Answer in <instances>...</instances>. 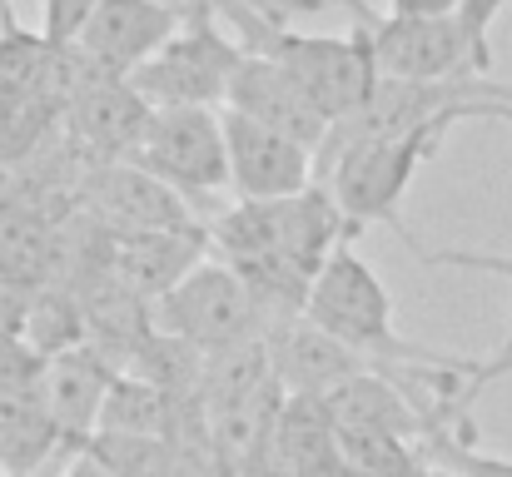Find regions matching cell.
<instances>
[{
  "instance_id": "1",
  "label": "cell",
  "mask_w": 512,
  "mask_h": 477,
  "mask_svg": "<svg viewBox=\"0 0 512 477\" xmlns=\"http://www.w3.org/2000/svg\"><path fill=\"white\" fill-rule=\"evenodd\" d=\"M304 318L324 333H334L339 343H348L373 373H388L393 383L403 373H413L418 363H438L443 353L433 348H418L398 333L393 323V299L383 289V279L348 249L339 244L324 269L314 274L309 284V299H304Z\"/></svg>"
},
{
  "instance_id": "2",
  "label": "cell",
  "mask_w": 512,
  "mask_h": 477,
  "mask_svg": "<svg viewBox=\"0 0 512 477\" xmlns=\"http://www.w3.org/2000/svg\"><path fill=\"white\" fill-rule=\"evenodd\" d=\"M453 120H428L413 130H393V135H368L343 145L339 155H329L314 174L324 179V189L334 194L348 234L368 229V224H388L403 244H413L398 204L413 184V174L438 155V145L448 140Z\"/></svg>"
},
{
  "instance_id": "3",
  "label": "cell",
  "mask_w": 512,
  "mask_h": 477,
  "mask_svg": "<svg viewBox=\"0 0 512 477\" xmlns=\"http://www.w3.org/2000/svg\"><path fill=\"white\" fill-rule=\"evenodd\" d=\"M239 60H244V45H234L214 25V5L189 0L179 35L130 75V85L150 100V110H214L224 105L229 75L239 70Z\"/></svg>"
},
{
  "instance_id": "4",
  "label": "cell",
  "mask_w": 512,
  "mask_h": 477,
  "mask_svg": "<svg viewBox=\"0 0 512 477\" xmlns=\"http://www.w3.org/2000/svg\"><path fill=\"white\" fill-rule=\"evenodd\" d=\"M155 328L199 353H224L264 338V314L239 269H229L224 259H204L165 299H155Z\"/></svg>"
},
{
  "instance_id": "5",
  "label": "cell",
  "mask_w": 512,
  "mask_h": 477,
  "mask_svg": "<svg viewBox=\"0 0 512 477\" xmlns=\"http://www.w3.org/2000/svg\"><path fill=\"white\" fill-rule=\"evenodd\" d=\"M343 10L353 15V30L368 40V55H373L383 80L483 75L458 15H448V20H398V15H373L363 0H343Z\"/></svg>"
},
{
  "instance_id": "6",
  "label": "cell",
  "mask_w": 512,
  "mask_h": 477,
  "mask_svg": "<svg viewBox=\"0 0 512 477\" xmlns=\"http://www.w3.org/2000/svg\"><path fill=\"white\" fill-rule=\"evenodd\" d=\"M135 164L160 174L184 199L229 189L224 115L219 110H155V125H150Z\"/></svg>"
},
{
  "instance_id": "7",
  "label": "cell",
  "mask_w": 512,
  "mask_h": 477,
  "mask_svg": "<svg viewBox=\"0 0 512 477\" xmlns=\"http://www.w3.org/2000/svg\"><path fill=\"white\" fill-rule=\"evenodd\" d=\"M80 199L100 214L110 239H120V234L199 229V214L189 209V199L179 189H170L160 174H150L145 164H135V159H125V164H85Z\"/></svg>"
},
{
  "instance_id": "8",
  "label": "cell",
  "mask_w": 512,
  "mask_h": 477,
  "mask_svg": "<svg viewBox=\"0 0 512 477\" xmlns=\"http://www.w3.org/2000/svg\"><path fill=\"white\" fill-rule=\"evenodd\" d=\"M184 25V5L170 0H100L85 30L70 40L95 75L130 80L145 60H155Z\"/></svg>"
},
{
  "instance_id": "9",
  "label": "cell",
  "mask_w": 512,
  "mask_h": 477,
  "mask_svg": "<svg viewBox=\"0 0 512 477\" xmlns=\"http://www.w3.org/2000/svg\"><path fill=\"white\" fill-rule=\"evenodd\" d=\"M224 150H229V189L244 204H269V199H294L319 184L314 174V150L224 110Z\"/></svg>"
},
{
  "instance_id": "10",
  "label": "cell",
  "mask_w": 512,
  "mask_h": 477,
  "mask_svg": "<svg viewBox=\"0 0 512 477\" xmlns=\"http://www.w3.org/2000/svg\"><path fill=\"white\" fill-rule=\"evenodd\" d=\"M150 125H155L150 100L130 80H110V75H95L65 110V135L90 164L140 159Z\"/></svg>"
},
{
  "instance_id": "11",
  "label": "cell",
  "mask_w": 512,
  "mask_h": 477,
  "mask_svg": "<svg viewBox=\"0 0 512 477\" xmlns=\"http://www.w3.org/2000/svg\"><path fill=\"white\" fill-rule=\"evenodd\" d=\"M224 110H234V115H244V120H259V125H269V130H279V135L309 145L314 155H319V145H324L329 130H334V125L319 115V105L299 90V80H294L284 65H274L269 55H254V50H244L239 70L229 75Z\"/></svg>"
},
{
  "instance_id": "12",
  "label": "cell",
  "mask_w": 512,
  "mask_h": 477,
  "mask_svg": "<svg viewBox=\"0 0 512 477\" xmlns=\"http://www.w3.org/2000/svg\"><path fill=\"white\" fill-rule=\"evenodd\" d=\"M115 378H120V368L95 343H80V348H70V353H60V358L45 363L40 398H45L50 423H55V433H60L65 448H75V453L90 448V438L100 428V408H105Z\"/></svg>"
},
{
  "instance_id": "13",
  "label": "cell",
  "mask_w": 512,
  "mask_h": 477,
  "mask_svg": "<svg viewBox=\"0 0 512 477\" xmlns=\"http://www.w3.org/2000/svg\"><path fill=\"white\" fill-rule=\"evenodd\" d=\"M269 363H274V383L289 393V398H324V393H334L339 383H348L353 373H363L368 363L339 343L334 333H324V328H314L309 318H289V323H279L269 338Z\"/></svg>"
},
{
  "instance_id": "14",
  "label": "cell",
  "mask_w": 512,
  "mask_h": 477,
  "mask_svg": "<svg viewBox=\"0 0 512 477\" xmlns=\"http://www.w3.org/2000/svg\"><path fill=\"white\" fill-rule=\"evenodd\" d=\"M204 249H209V224L165 229V234H120L110 239V274L155 304L209 259Z\"/></svg>"
},
{
  "instance_id": "15",
  "label": "cell",
  "mask_w": 512,
  "mask_h": 477,
  "mask_svg": "<svg viewBox=\"0 0 512 477\" xmlns=\"http://www.w3.org/2000/svg\"><path fill=\"white\" fill-rule=\"evenodd\" d=\"M274 463L284 477H348L339 448V428L314 398H289L274 423Z\"/></svg>"
},
{
  "instance_id": "16",
  "label": "cell",
  "mask_w": 512,
  "mask_h": 477,
  "mask_svg": "<svg viewBox=\"0 0 512 477\" xmlns=\"http://www.w3.org/2000/svg\"><path fill=\"white\" fill-rule=\"evenodd\" d=\"M55 448H60V433L50 423V408H45L40 388L0 398V473L35 477Z\"/></svg>"
},
{
  "instance_id": "17",
  "label": "cell",
  "mask_w": 512,
  "mask_h": 477,
  "mask_svg": "<svg viewBox=\"0 0 512 477\" xmlns=\"http://www.w3.org/2000/svg\"><path fill=\"white\" fill-rule=\"evenodd\" d=\"M174 403L160 383L140 378V373H120L110 383V398L100 408V428L105 438H174Z\"/></svg>"
},
{
  "instance_id": "18",
  "label": "cell",
  "mask_w": 512,
  "mask_h": 477,
  "mask_svg": "<svg viewBox=\"0 0 512 477\" xmlns=\"http://www.w3.org/2000/svg\"><path fill=\"white\" fill-rule=\"evenodd\" d=\"M35 358H60V353H70V348H80V343H90V333H85V309H80V299L75 294H65V289H35L30 294V304H25V314H20V333H15Z\"/></svg>"
},
{
  "instance_id": "19",
  "label": "cell",
  "mask_w": 512,
  "mask_h": 477,
  "mask_svg": "<svg viewBox=\"0 0 512 477\" xmlns=\"http://www.w3.org/2000/svg\"><path fill=\"white\" fill-rule=\"evenodd\" d=\"M458 423H468V418H428V428L418 438L423 463L428 468H443V473H458V477H512V458L473 448L468 433H458Z\"/></svg>"
},
{
  "instance_id": "20",
  "label": "cell",
  "mask_w": 512,
  "mask_h": 477,
  "mask_svg": "<svg viewBox=\"0 0 512 477\" xmlns=\"http://www.w3.org/2000/svg\"><path fill=\"white\" fill-rule=\"evenodd\" d=\"M90 453L115 477H189L174 438H90Z\"/></svg>"
},
{
  "instance_id": "21",
  "label": "cell",
  "mask_w": 512,
  "mask_h": 477,
  "mask_svg": "<svg viewBox=\"0 0 512 477\" xmlns=\"http://www.w3.org/2000/svg\"><path fill=\"white\" fill-rule=\"evenodd\" d=\"M45 65H50V40L45 35H30L20 25L10 35H0V105L40 95Z\"/></svg>"
},
{
  "instance_id": "22",
  "label": "cell",
  "mask_w": 512,
  "mask_h": 477,
  "mask_svg": "<svg viewBox=\"0 0 512 477\" xmlns=\"http://www.w3.org/2000/svg\"><path fill=\"white\" fill-rule=\"evenodd\" d=\"M428 269H473V274H493L512 284V254H483V249H423L418 239L408 244Z\"/></svg>"
},
{
  "instance_id": "23",
  "label": "cell",
  "mask_w": 512,
  "mask_h": 477,
  "mask_svg": "<svg viewBox=\"0 0 512 477\" xmlns=\"http://www.w3.org/2000/svg\"><path fill=\"white\" fill-rule=\"evenodd\" d=\"M503 10H508V0H458V25H463V35H468L473 60H478L483 75L493 70V45H488V35H493V20H498Z\"/></svg>"
},
{
  "instance_id": "24",
  "label": "cell",
  "mask_w": 512,
  "mask_h": 477,
  "mask_svg": "<svg viewBox=\"0 0 512 477\" xmlns=\"http://www.w3.org/2000/svg\"><path fill=\"white\" fill-rule=\"evenodd\" d=\"M95 10H100V0H40V20H45L40 35L50 45H70Z\"/></svg>"
},
{
  "instance_id": "25",
  "label": "cell",
  "mask_w": 512,
  "mask_h": 477,
  "mask_svg": "<svg viewBox=\"0 0 512 477\" xmlns=\"http://www.w3.org/2000/svg\"><path fill=\"white\" fill-rule=\"evenodd\" d=\"M498 378H512V333L508 343L488 358H463V383H468V398H478V388L498 383Z\"/></svg>"
},
{
  "instance_id": "26",
  "label": "cell",
  "mask_w": 512,
  "mask_h": 477,
  "mask_svg": "<svg viewBox=\"0 0 512 477\" xmlns=\"http://www.w3.org/2000/svg\"><path fill=\"white\" fill-rule=\"evenodd\" d=\"M388 15H398V20H448V15H458V0H388Z\"/></svg>"
},
{
  "instance_id": "27",
  "label": "cell",
  "mask_w": 512,
  "mask_h": 477,
  "mask_svg": "<svg viewBox=\"0 0 512 477\" xmlns=\"http://www.w3.org/2000/svg\"><path fill=\"white\" fill-rule=\"evenodd\" d=\"M65 477H115V473H110V468H105V463H100L90 448H85V453H75V458L65 463Z\"/></svg>"
},
{
  "instance_id": "28",
  "label": "cell",
  "mask_w": 512,
  "mask_h": 477,
  "mask_svg": "<svg viewBox=\"0 0 512 477\" xmlns=\"http://www.w3.org/2000/svg\"><path fill=\"white\" fill-rule=\"evenodd\" d=\"M428 477H458V473H443V468H428Z\"/></svg>"
}]
</instances>
